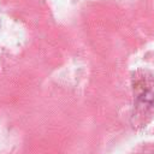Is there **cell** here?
Returning a JSON list of instances; mask_svg holds the SVG:
<instances>
[]
</instances>
